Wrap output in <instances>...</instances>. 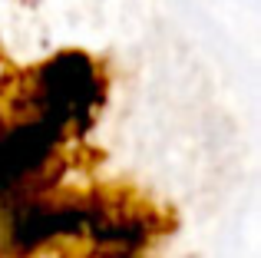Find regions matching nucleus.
I'll list each match as a JSON object with an SVG mask.
<instances>
[{
    "label": "nucleus",
    "instance_id": "1",
    "mask_svg": "<svg viewBox=\"0 0 261 258\" xmlns=\"http://www.w3.org/2000/svg\"><path fill=\"white\" fill-rule=\"evenodd\" d=\"M102 96L106 90H102L96 63L86 53L73 50L37 66L30 73V83L23 86V106L30 110V116L50 119L63 129L76 123L80 133L89 129Z\"/></svg>",
    "mask_w": 261,
    "mask_h": 258
},
{
    "label": "nucleus",
    "instance_id": "2",
    "mask_svg": "<svg viewBox=\"0 0 261 258\" xmlns=\"http://www.w3.org/2000/svg\"><path fill=\"white\" fill-rule=\"evenodd\" d=\"M63 133V126L40 116L20 119V123L0 129V195L30 182L50 162Z\"/></svg>",
    "mask_w": 261,
    "mask_h": 258
}]
</instances>
